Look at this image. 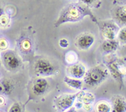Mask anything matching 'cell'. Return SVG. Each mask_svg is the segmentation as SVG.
Wrapping results in <instances>:
<instances>
[{"label":"cell","mask_w":126,"mask_h":112,"mask_svg":"<svg viewBox=\"0 0 126 112\" xmlns=\"http://www.w3.org/2000/svg\"><path fill=\"white\" fill-rule=\"evenodd\" d=\"M87 16L91 17L94 22L97 23V19L88 7L80 3L70 4L63 9L54 26L59 27L64 23L79 22Z\"/></svg>","instance_id":"1"},{"label":"cell","mask_w":126,"mask_h":112,"mask_svg":"<svg viewBox=\"0 0 126 112\" xmlns=\"http://www.w3.org/2000/svg\"><path fill=\"white\" fill-rule=\"evenodd\" d=\"M108 76V70L102 66H95L86 71L84 76V82L86 85L94 87L100 84Z\"/></svg>","instance_id":"2"},{"label":"cell","mask_w":126,"mask_h":112,"mask_svg":"<svg viewBox=\"0 0 126 112\" xmlns=\"http://www.w3.org/2000/svg\"><path fill=\"white\" fill-rule=\"evenodd\" d=\"M1 60L5 68L11 72H17L22 67V60L14 50L4 52L1 55Z\"/></svg>","instance_id":"3"},{"label":"cell","mask_w":126,"mask_h":112,"mask_svg":"<svg viewBox=\"0 0 126 112\" xmlns=\"http://www.w3.org/2000/svg\"><path fill=\"white\" fill-rule=\"evenodd\" d=\"M33 71L36 76L46 77L54 75L55 69L54 65L50 60L46 58L41 57L34 62L33 64Z\"/></svg>","instance_id":"4"},{"label":"cell","mask_w":126,"mask_h":112,"mask_svg":"<svg viewBox=\"0 0 126 112\" xmlns=\"http://www.w3.org/2000/svg\"><path fill=\"white\" fill-rule=\"evenodd\" d=\"M97 24L98 25L102 36L106 39H115L119 30L117 25L112 22H103L101 23L97 22Z\"/></svg>","instance_id":"5"},{"label":"cell","mask_w":126,"mask_h":112,"mask_svg":"<svg viewBox=\"0 0 126 112\" xmlns=\"http://www.w3.org/2000/svg\"><path fill=\"white\" fill-rule=\"evenodd\" d=\"M78 92L73 94H63L57 97L55 101L57 108L60 112H65L73 107L75 103Z\"/></svg>","instance_id":"6"},{"label":"cell","mask_w":126,"mask_h":112,"mask_svg":"<svg viewBox=\"0 0 126 112\" xmlns=\"http://www.w3.org/2000/svg\"><path fill=\"white\" fill-rule=\"evenodd\" d=\"M95 42V38L91 33H84L79 35L75 39V44L79 50H86L89 49Z\"/></svg>","instance_id":"7"},{"label":"cell","mask_w":126,"mask_h":112,"mask_svg":"<svg viewBox=\"0 0 126 112\" xmlns=\"http://www.w3.org/2000/svg\"><path fill=\"white\" fill-rule=\"evenodd\" d=\"M48 87H49V83L44 78L39 77L34 80L32 89L34 95L40 96L46 92Z\"/></svg>","instance_id":"8"},{"label":"cell","mask_w":126,"mask_h":112,"mask_svg":"<svg viewBox=\"0 0 126 112\" xmlns=\"http://www.w3.org/2000/svg\"><path fill=\"white\" fill-rule=\"evenodd\" d=\"M106 66L108 71L110 72L111 75L113 78L123 84V73L121 70L120 66L115 60H110L106 62Z\"/></svg>","instance_id":"9"},{"label":"cell","mask_w":126,"mask_h":112,"mask_svg":"<svg viewBox=\"0 0 126 112\" xmlns=\"http://www.w3.org/2000/svg\"><path fill=\"white\" fill-rule=\"evenodd\" d=\"M68 75L73 78L81 79L84 78L86 73V67L81 64H75L70 65L66 68Z\"/></svg>","instance_id":"10"},{"label":"cell","mask_w":126,"mask_h":112,"mask_svg":"<svg viewBox=\"0 0 126 112\" xmlns=\"http://www.w3.org/2000/svg\"><path fill=\"white\" fill-rule=\"evenodd\" d=\"M111 112H126V100L121 96H114L111 98Z\"/></svg>","instance_id":"11"},{"label":"cell","mask_w":126,"mask_h":112,"mask_svg":"<svg viewBox=\"0 0 126 112\" xmlns=\"http://www.w3.org/2000/svg\"><path fill=\"white\" fill-rule=\"evenodd\" d=\"M118 47H119V43L116 39H111V40L106 39L102 44V49L107 54L114 52L118 49Z\"/></svg>","instance_id":"12"},{"label":"cell","mask_w":126,"mask_h":112,"mask_svg":"<svg viewBox=\"0 0 126 112\" xmlns=\"http://www.w3.org/2000/svg\"><path fill=\"white\" fill-rule=\"evenodd\" d=\"M13 89L14 84L10 80L3 78L0 80V94H10Z\"/></svg>","instance_id":"13"},{"label":"cell","mask_w":126,"mask_h":112,"mask_svg":"<svg viewBox=\"0 0 126 112\" xmlns=\"http://www.w3.org/2000/svg\"><path fill=\"white\" fill-rule=\"evenodd\" d=\"M114 18L118 23L126 25V6L118 7L114 12Z\"/></svg>","instance_id":"14"},{"label":"cell","mask_w":126,"mask_h":112,"mask_svg":"<svg viewBox=\"0 0 126 112\" xmlns=\"http://www.w3.org/2000/svg\"><path fill=\"white\" fill-rule=\"evenodd\" d=\"M63 81L70 87L77 90H81L82 87V82L79 79L72 78L65 76L63 79Z\"/></svg>","instance_id":"15"},{"label":"cell","mask_w":126,"mask_h":112,"mask_svg":"<svg viewBox=\"0 0 126 112\" xmlns=\"http://www.w3.org/2000/svg\"><path fill=\"white\" fill-rule=\"evenodd\" d=\"M65 60L66 64H68L69 65H73V64L77 63L78 60V56L75 52L70 50L65 54Z\"/></svg>","instance_id":"16"},{"label":"cell","mask_w":126,"mask_h":112,"mask_svg":"<svg viewBox=\"0 0 126 112\" xmlns=\"http://www.w3.org/2000/svg\"><path fill=\"white\" fill-rule=\"evenodd\" d=\"M95 110L96 112H111V106L105 101H101L96 105Z\"/></svg>","instance_id":"17"},{"label":"cell","mask_w":126,"mask_h":112,"mask_svg":"<svg viewBox=\"0 0 126 112\" xmlns=\"http://www.w3.org/2000/svg\"><path fill=\"white\" fill-rule=\"evenodd\" d=\"M20 46H21V50L22 51H29L31 50L32 47V43L30 39L28 38H25L20 43Z\"/></svg>","instance_id":"18"},{"label":"cell","mask_w":126,"mask_h":112,"mask_svg":"<svg viewBox=\"0 0 126 112\" xmlns=\"http://www.w3.org/2000/svg\"><path fill=\"white\" fill-rule=\"evenodd\" d=\"M117 37L119 41L122 43H126V26L119 29Z\"/></svg>","instance_id":"19"},{"label":"cell","mask_w":126,"mask_h":112,"mask_svg":"<svg viewBox=\"0 0 126 112\" xmlns=\"http://www.w3.org/2000/svg\"><path fill=\"white\" fill-rule=\"evenodd\" d=\"M10 20L9 18L6 15H2L0 17V27H6L9 24Z\"/></svg>","instance_id":"20"},{"label":"cell","mask_w":126,"mask_h":112,"mask_svg":"<svg viewBox=\"0 0 126 112\" xmlns=\"http://www.w3.org/2000/svg\"><path fill=\"white\" fill-rule=\"evenodd\" d=\"M8 112H22V106L18 102H16L10 107Z\"/></svg>","instance_id":"21"},{"label":"cell","mask_w":126,"mask_h":112,"mask_svg":"<svg viewBox=\"0 0 126 112\" xmlns=\"http://www.w3.org/2000/svg\"><path fill=\"white\" fill-rule=\"evenodd\" d=\"M8 46V41L5 38H0V50H6Z\"/></svg>","instance_id":"22"},{"label":"cell","mask_w":126,"mask_h":112,"mask_svg":"<svg viewBox=\"0 0 126 112\" xmlns=\"http://www.w3.org/2000/svg\"><path fill=\"white\" fill-rule=\"evenodd\" d=\"M59 44L60 47L63 49H66L69 46V41L65 38H62L60 39L59 41Z\"/></svg>","instance_id":"23"},{"label":"cell","mask_w":126,"mask_h":112,"mask_svg":"<svg viewBox=\"0 0 126 112\" xmlns=\"http://www.w3.org/2000/svg\"><path fill=\"white\" fill-rule=\"evenodd\" d=\"M97 0H79L80 3L86 5L87 6H92Z\"/></svg>","instance_id":"24"},{"label":"cell","mask_w":126,"mask_h":112,"mask_svg":"<svg viewBox=\"0 0 126 112\" xmlns=\"http://www.w3.org/2000/svg\"><path fill=\"white\" fill-rule=\"evenodd\" d=\"M82 108L87 112H91L93 110V107H92V104H83Z\"/></svg>","instance_id":"25"},{"label":"cell","mask_w":126,"mask_h":112,"mask_svg":"<svg viewBox=\"0 0 126 112\" xmlns=\"http://www.w3.org/2000/svg\"><path fill=\"white\" fill-rule=\"evenodd\" d=\"M82 106H83V103L82 102H81V101L78 100V102L75 104V108L76 109H79V108H82Z\"/></svg>","instance_id":"26"},{"label":"cell","mask_w":126,"mask_h":112,"mask_svg":"<svg viewBox=\"0 0 126 112\" xmlns=\"http://www.w3.org/2000/svg\"><path fill=\"white\" fill-rule=\"evenodd\" d=\"M5 98L3 96H0V106H2L3 105H4L5 103Z\"/></svg>","instance_id":"27"},{"label":"cell","mask_w":126,"mask_h":112,"mask_svg":"<svg viewBox=\"0 0 126 112\" xmlns=\"http://www.w3.org/2000/svg\"><path fill=\"white\" fill-rule=\"evenodd\" d=\"M66 112H77L76 111V108L75 107H71L70 108H69L68 110L66 111Z\"/></svg>","instance_id":"28"},{"label":"cell","mask_w":126,"mask_h":112,"mask_svg":"<svg viewBox=\"0 0 126 112\" xmlns=\"http://www.w3.org/2000/svg\"><path fill=\"white\" fill-rule=\"evenodd\" d=\"M3 10L2 9V8H1V7H0V17H1L2 15H3Z\"/></svg>","instance_id":"29"}]
</instances>
